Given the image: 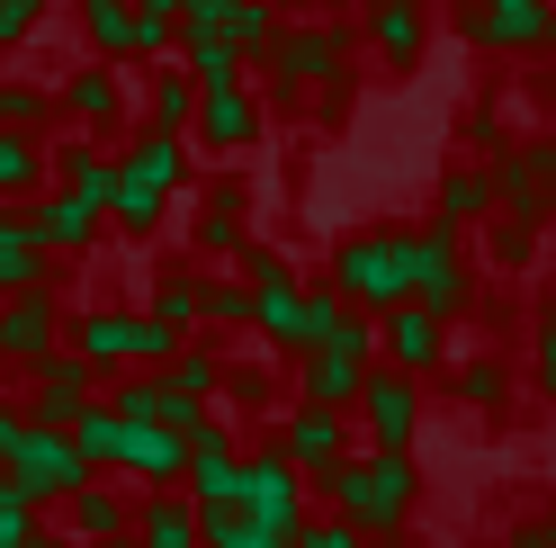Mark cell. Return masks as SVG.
Returning a JSON list of instances; mask_svg holds the SVG:
<instances>
[{
	"instance_id": "obj_37",
	"label": "cell",
	"mask_w": 556,
	"mask_h": 548,
	"mask_svg": "<svg viewBox=\"0 0 556 548\" xmlns=\"http://www.w3.org/2000/svg\"><path fill=\"white\" fill-rule=\"evenodd\" d=\"M162 404H170V387H162V369H153V378H126V387H117L109 414H117V423H162Z\"/></svg>"
},
{
	"instance_id": "obj_22",
	"label": "cell",
	"mask_w": 556,
	"mask_h": 548,
	"mask_svg": "<svg viewBox=\"0 0 556 548\" xmlns=\"http://www.w3.org/2000/svg\"><path fill=\"white\" fill-rule=\"evenodd\" d=\"M368 46L395 63H422V0H368Z\"/></svg>"
},
{
	"instance_id": "obj_57",
	"label": "cell",
	"mask_w": 556,
	"mask_h": 548,
	"mask_svg": "<svg viewBox=\"0 0 556 548\" xmlns=\"http://www.w3.org/2000/svg\"><path fill=\"white\" fill-rule=\"evenodd\" d=\"M547 46H556V0H547Z\"/></svg>"
},
{
	"instance_id": "obj_47",
	"label": "cell",
	"mask_w": 556,
	"mask_h": 548,
	"mask_svg": "<svg viewBox=\"0 0 556 548\" xmlns=\"http://www.w3.org/2000/svg\"><path fill=\"white\" fill-rule=\"evenodd\" d=\"M261 279H288V261L261 252V244H242V288H261Z\"/></svg>"
},
{
	"instance_id": "obj_49",
	"label": "cell",
	"mask_w": 556,
	"mask_h": 548,
	"mask_svg": "<svg viewBox=\"0 0 556 548\" xmlns=\"http://www.w3.org/2000/svg\"><path fill=\"white\" fill-rule=\"evenodd\" d=\"M233 0H180V27H225Z\"/></svg>"
},
{
	"instance_id": "obj_32",
	"label": "cell",
	"mask_w": 556,
	"mask_h": 548,
	"mask_svg": "<svg viewBox=\"0 0 556 548\" xmlns=\"http://www.w3.org/2000/svg\"><path fill=\"white\" fill-rule=\"evenodd\" d=\"M144 315H162L170 333H189V324H206V279H189V270H170V279L153 288V306Z\"/></svg>"
},
{
	"instance_id": "obj_1",
	"label": "cell",
	"mask_w": 556,
	"mask_h": 548,
	"mask_svg": "<svg viewBox=\"0 0 556 548\" xmlns=\"http://www.w3.org/2000/svg\"><path fill=\"white\" fill-rule=\"evenodd\" d=\"M324 495L341 503V522L351 531H395L413 522V503H422V476H413V450H368V459H332L324 468Z\"/></svg>"
},
{
	"instance_id": "obj_12",
	"label": "cell",
	"mask_w": 556,
	"mask_h": 548,
	"mask_svg": "<svg viewBox=\"0 0 556 548\" xmlns=\"http://www.w3.org/2000/svg\"><path fill=\"white\" fill-rule=\"evenodd\" d=\"M278 459H288L296 476H324L332 459H351V423L341 414H324V404H296L288 423H278V440H269Z\"/></svg>"
},
{
	"instance_id": "obj_54",
	"label": "cell",
	"mask_w": 556,
	"mask_h": 548,
	"mask_svg": "<svg viewBox=\"0 0 556 548\" xmlns=\"http://www.w3.org/2000/svg\"><path fill=\"white\" fill-rule=\"evenodd\" d=\"M539 333H547V341H556V288H547V306H539Z\"/></svg>"
},
{
	"instance_id": "obj_45",
	"label": "cell",
	"mask_w": 556,
	"mask_h": 548,
	"mask_svg": "<svg viewBox=\"0 0 556 548\" xmlns=\"http://www.w3.org/2000/svg\"><path fill=\"white\" fill-rule=\"evenodd\" d=\"M170 46H180V18H135V46H126V54H144V63H162Z\"/></svg>"
},
{
	"instance_id": "obj_35",
	"label": "cell",
	"mask_w": 556,
	"mask_h": 548,
	"mask_svg": "<svg viewBox=\"0 0 556 548\" xmlns=\"http://www.w3.org/2000/svg\"><path fill=\"white\" fill-rule=\"evenodd\" d=\"M144 109H153V126H162V135H189V109H198V82H189V73H153V90H144Z\"/></svg>"
},
{
	"instance_id": "obj_23",
	"label": "cell",
	"mask_w": 556,
	"mask_h": 548,
	"mask_svg": "<svg viewBox=\"0 0 556 548\" xmlns=\"http://www.w3.org/2000/svg\"><path fill=\"white\" fill-rule=\"evenodd\" d=\"M63 503H73V539H81V548H90V539H126V531H135V503H126L117 486H90V476H81V486L63 495Z\"/></svg>"
},
{
	"instance_id": "obj_58",
	"label": "cell",
	"mask_w": 556,
	"mask_h": 548,
	"mask_svg": "<svg viewBox=\"0 0 556 548\" xmlns=\"http://www.w3.org/2000/svg\"><path fill=\"white\" fill-rule=\"evenodd\" d=\"M90 548H135V539H90Z\"/></svg>"
},
{
	"instance_id": "obj_11",
	"label": "cell",
	"mask_w": 556,
	"mask_h": 548,
	"mask_svg": "<svg viewBox=\"0 0 556 548\" xmlns=\"http://www.w3.org/2000/svg\"><path fill=\"white\" fill-rule=\"evenodd\" d=\"M377 351H387L395 369H404V378H422V369H440L448 360V324L431 315V306H387V315H377Z\"/></svg>"
},
{
	"instance_id": "obj_38",
	"label": "cell",
	"mask_w": 556,
	"mask_h": 548,
	"mask_svg": "<svg viewBox=\"0 0 556 548\" xmlns=\"http://www.w3.org/2000/svg\"><path fill=\"white\" fill-rule=\"evenodd\" d=\"M37 145H27V135L18 126H0V198H10V189H27V180H37Z\"/></svg>"
},
{
	"instance_id": "obj_28",
	"label": "cell",
	"mask_w": 556,
	"mask_h": 548,
	"mask_svg": "<svg viewBox=\"0 0 556 548\" xmlns=\"http://www.w3.org/2000/svg\"><path fill=\"white\" fill-rule=\"evenodd\" d=\"M180 54H189V82H242V46L225 37V27H180Z\"/></svg>"
},
{
	"instance_id": "obj_7",
	"label": "cell",
	"mask_w": 556,
	"mask_h": 548,
	"mask_svg": "<svg viewBox=\"0 0 556 548\" xmlns=\"http://www.w3.org/2000/svg\"><path fill=\"white\" fill-rule=\"evenodd\" d=\"M341 54H351V37L341 27H278V46H269V73H278V90H332L341 82Z\"/></svg>"
},
{
	"instance_id": "obj_34",
	"label": "cell",
	"mask_w": 556,
	"mask_h": 548,
	"mask_svg": "<svg viewBox=\"0 0 556 548\" xmlns=\"http://www.w3.org/2000/svg\"><path fill=\"white\" fill-rule=\"evenodd\" d=\"M278 27H288V18H278V0H233L225 37L242 46V63H252V54H269V46H278Z\"/></svg>"
},
{
	"instance_id": "obj_56",
	"label": "cell",
	"mask_w": 556,
	"mask_h": 548,
	"mask_svg": "<svg viewBox=\"0 0 556 548\" xmlns=\"http://www.w3.org/2000/svg\"><path fill=\"white\" fill-rule=\"evenodd\" d=\"M511 548H539V531H511Z\"/></svg>"
},
{
	"instance_id": "obj_55",
	"label": "cell",
	"mask_w": 556,
	"mask_h": 548,
	"mask_svg": "<svg viewBox=\"0 0 556 548\" xmlns=\"http://www.w3.org/2000/svg\"><path fill=\"white\" fill-rule=\"evenodd\" d=\"M530 531H539V548H556V512H547V522H530Z\"/></svg>"
},
{
	"instance_id": "obj_3",
	"label": "cell",
	"mask_w": 556,
	"mask_h": 548,
	"mask_svg": "<svg viewBox=\"0 0 556 548\" xmlns=\"http://www.w3.org/2000/svg\"><path fill=\"white\" fill-rule=\"evenodd\" d=\"M332 288L368 306V315H387V306L413 297V270H404V225H377V234H351V244L332 252Z\"/></svg>"
},
{
	"instance_id": "obj_19",
	"label": "cell",
	"mask_w": 556,
	"mask_h": 548,
	"mask_svg": "<svg viewBox=\"0 0 556 548\" xmlns=\"http://www.w3.org/2000/svg\"><path fill=\"white\" fill-rule=\"evenodd\" d=\"M135 548H198V503L180 486H153V495H135Z\"/></svg>"
},
{
	"instance_id": "obj_21",
	"label": "cell",
	"mask_w": 556,
	"mask_h": 548,
	"mask_svg": "<svg viewBox=\"0 0 556 548\" xmlns=\"http://www.w3.org/2000/svg\"><path fill=\"white\" fill-rule=\"evenodd\" d=\"M467 46H547V0H484L467 18Z\"/></svg>"
},
{
	"instance_id": "obj_13",
	"label": "cell",
	"mask_w": 556,
	"mask_h": 548,
	"mask_svg": "<svg viewBox=\"0 0 556 548\" xmlns=\"http://www.w3.org/2000/svg\"><path fill=\"white\" fill-rule=\"evenodd\" d=\"M90 378H99V369L73 351V341H54V351L37 360V396H27V423H54V432H63V423H73L81 404H90Z\"/></svg>"
},
{
	"instance_id": "obj_48",
	"label": "cell",
	"mask_w": 556,
	"mask_h": 548,
	"mask_svg": "<svg viewBox=\"0 0 556 548\" xmlns=\"http://www.w3.org/2000/svg\"><path fill=\"white\" fill-rule=\"evenodd\" d=\"M458 387H467V404H503V369H494V360H484V369H467V378H458Z\"/></svg>"
},
{
	"instance_id": "obj_25",
	"label": "cell",
	"mask_w": 556,
	"mask_h": 548,
	"mask_svg": "<svg viewBox=\"0 0 556 548\" xmlns=\"http://www.w3.org/2000/svg\"><path fill=\"white\" fill-rule=\"evenodd\" d=\"M162 387L189 396V404H216L225 396V351H206V341H180V351L162 360Z\"/></svg>"
},
{
	"instance_id": "obj_46",
	"label": "cell",
	"mask_w": 556,
	"mask_h": 548,
	"mask_svg": "<svg viewBox=\"0 0 556 548\" xmlns=\"http://www.w3.org/2000/svg\"><path fill=\"white\" fill-rule=\"evenodd\" d=\"M37 10H46V0H0V46H18L27 27H37Z\"/></svg>"
},
{
	"instance_id": "obj_26",
	"label": "cell",
	"mask_w": 556,
	"mask_h": 548,
	"mask_svg": "<svg viewBox=\"0 0 556 548\" xmlns=\"http://www.w3.org/2000/svg\"><path fill=\"white\" fill-rule=\"evenodd\" d=\"M46 288V244L27 234V216H0V297Z\"/></svg>"
},
{
	"instance_id": "obj_42",
	"label": "cell",
	"mask_w": 556,
	"mask_h": 548,
	"mask_svg": "<svg viewBox=\"0 0 556 548\" xmlns=\"http://www.w3.org/2000/svg\"><path fill=\"white\" fill-rule=\"evenodd\" d=\"M288 548H368V531H351V522H296Z\"/></svg>"
},
{
	"instance_id": "obj_14",
	"label": "cell",
	"mask_w": 556,
	"mask_h": 548,
	"mask_svg": "<svg viewBox=\"0 0 556 548\" xmlns=\"http://www.w3.org/2000/svg\"><path fill=\"white\" fill-rule=\"evenodd\" d=\"M189 135H198V145H216V153L261 145V109H252V90H242V82H206V90H198V109H189Z\"/></svg>"
},
{
	"instance_id": "obj_44",
	"label": "cell",
	"mask_w": 556,
	"mask_h": 548,
	"mask_svg": "<svg viewBox=\"0 0 556 548\" xmlns=\"http://www.w3.org/2000/svg\"><path fill=\"white\" fill-rule=\"evenodd\" d=\"M27 531H37V503L0 486V548H27Z\"/></svg>"
},
{
	"instance_id": "obj_31",
	"label": "cell",
	"mask_w": 556,
	"mask_h": 548,
	"mask_svg": "<svg viewBox=\"0 0 556 548\" xmlns=\"http://www.w3.org/2000/svg\"><path fill=\"white\" fill-rule=\"evenodd\" d=\"M63 440H73L81 468H117V414H109V404H81V414L63 423Z\"/></svg>"
},
{
	"instance_id": "obj_43",
	"label": "cell",
	"mask_w": 556,
	"mask_h": 548,
	"mask_svg": "<svg viewBox=\"0 0 556 548\" xmlns=\"http://www.w3.org/2000/svg\"><path fill=\"white\" fill-rule=\"evenodd\" d=\"M198 234H206V244H216V252H233V244H242V198L225 189L216 208H206V225H198Z\"/></svg>"
},
{
	"instance_id": "obj_8",
	"label": "cell",
	"mask_w": 556,
	"mask_h": 548,
	"mask_svg": "<svg viewBox=\"0 0 556 548\" xmlns=\"http://www.w3.org/2000/svg\"><path fill=\"white\" fill-rule=\"evenodd\" d=\"M233 486H242V450L225 440V423H198L180 440V495L198 512H216V503H233Z\"/></svg>"
},
{
	"instance_id": "obj_2",
	"label": "cell",
	"mask_w": 556,
	"mask_h": 548,
	"mask_svg": "<svg viewBox=\"0 0 556 548\" xmlns=\"http://www.w3.org/2000/svg\"><path fill=\"white\" fill-rule=\"evenodd\" d=\"M180 171H189V145L180 135H135V145L117 153V180H109V216L117 225H135V234H153L162 225V208L180 198Z\"/></svg>"
},
{
	"instance_id": "obj_33",
	"label": "cell",
	"mask_w": 556,
	"mask_h": 548,
	"mask_svg": "<svg viewBox=\"0 0 556 548\" xmlns=\"http://www.w3.org/2000/svg\"><path fill=\"white\" fill-rule=\"evenodd\" d=\"M476 216H494V180L484 171H448L440 180V225H476Z\"/></svg>"
},
{
	"instance_id": "obj_27",
	"label": "cell",
	"mask_w": 556,
	"mask_h": 548,
	"mask_svg": "<svg viewBox=\"0 0 556 548\" xmlns=\"http://www.w3.org/2000/svg\"><path fill=\"white\" fill-rule=\"evenodd\" d=\"M351 315H359V306H351V297H341L332 279H324L315 297H305V288H296V341H288V351H324V341H332L341 324H351Z\"/></svg>"
},
{
	"instance_id": "obj_39",
	"label": "cell",
	"mask_w": 556,
	"mask_h": 548,
	"mask_svg": "<svg viewBox=\"0 0 556 548\" xmlns=\"http://www.w3.org/2000/svg\"><path fill=\"white\" fill-rule=\"evenodd\" d=\"M46 117H54V99H46V90L0 82V126H18V135H27V126H46Z\"/></svg>"
},
{
	"instance_id": "obj_36",
	"label": "cell",
	"mask_w": 556,
	"mask_h": 548,
	"mask_svg": "<svg viewBox=\"0 0 556 548\" xmlns=\"http://www.w3.org/2000/svg\"><path fill=\"white\" fill-rule=\"evenodd\" d=\"M252 324H261L269 341H296V288H288V279H261V288H252Z\"/></svg>"
},
{
	"instance_id": "obj_4",
	"label": "cell",
	"mask_w": 556,
	"mask_h": 548,
	"mask_svg": "<svg viewBox=\"0 0 556 548\" xmlns=\"http://www.w3.org/2000/svg\"><path fill=\"white\" fill-rule=\"evenodd\" d=\"M189 333H170L162 315H126V306H90L81 333H73V351L90 369H162L170 351H180Z\"/></svg>"
},
{
	"instance_id": "obj_41",
	"label": "cell",
	"mask_w": 556,
	"mask_h": 548,
	"mask_svg": "<svg viewBox=\"0 0 556 548\" xmlns=\"http://www.w3.org/2000/svg\"><path fill=\"white\" fill-rule=\"evenodd\" d=\"M530 252H539V225L530 216H494V261L511 270V261H530Z\"/></svg>"
},
{
	"instance_id": "obj_17",
	"label": "cell",
	"mask_w": 556,
	"mask_h": 548,
	"mask_svg": "<svg viewBox=\"0 0 556 548\" xmlns=\"http://www.w3.org/2000/svg\"><path fill=\"white\" fill-rule=\"evenodd\" d=\"M494 198H511V216H556V145H530V153H503L494 171Z\"/></svg>"
},
{
	"instance_id": "obj_30",
	"label": "cell",
	"mask_w": 556,
	"mask_h": 548,
	"mask_svg": "<svg viewBox=\"0 0 556 548\" xmlns=\"http://www.w3.org/2000/svg\"><path fill=\"white\" fill-rule=\"evenodd\" d=\"M81 37H90L99 63H117L135 46V0H81Z\"/></svg>"
},
{
	"instance_id": "obj_10",
	"label": "cell",
	"mask_w": 556,
	"mask_h": 548,
	"mask_svg": "<svg viewBox=\"0 0 556 548\" xmlns=\"http://www.w3.org/2000/svg\"><path fill=\"white\" fill-rule=\"evenodd\" d=\"M233 512H252V522H269V531H296V522H305V486H296V468L278 459V450H261V459H242V486H233Z\"/></svg>"
},
{
	"instance_id": "obj_51",
	"label": "cell",
	"mask_w": 556,
	"mask_h": 548,
	"mask_svg": "<svg viewBox=\"0 0 556 548\" xmlns=\"http://www.w3.org/2000/svg\"><path fill=\"white\" fill-rule=\"evenodd\" d=\"M539 387L556 396V341H547V333H539Z\"/></svg>"
},
{
	"instance_id": "obj_15",
	"label": "cell",
	"mask_w": 556,
	"mask_h": 548,
	"mask_svg": "<svg viewBox=\"0 0 556 548\" xmlns=\"http://www.w3.org/2000/svg\"><path fill=\"white\" fill-rule=\"evenodd\" d=\"M377 360H359V351H296V404H324V414H351L359 404V378H368Z\"/></svg>"
},
{
	"instance_id": "obj_52",
	"label": "cell",
	"mask_w": 556,
	"mask_h": 548,
	"mask_svg": "<svg viewBox=\"0 0 556 548\" xmlns=\"http://www.w3.org/2000/svg\"><path fill=\"white\" fill-rule=\"evenodd\" d=\"M27 548H81V539H73V531H46V522H37V531H27Z\"/></svg>"
},
{
	"instance_id": "obj_50",
	"label": "cell",
	"mask_w": 556,
	"mask_h": 548,
	"mask_svg": "<svg viewBox=\"0 0 556 548\" xmlns=\"http://www.w3.org/2000/svg\"><path fill=\"white\" fill-rule=\"evenodd\" d=\"M18 432H27V414H18V404H0V459L18 450Z\"/></svg>"
},
{
	"instance_id": "obj_9",
	"label": "cell",
	"mask_w": 556,
	"mask_h": 548,
	"mask_svg": "<svg viewBox=\"0 0 556 548\" xmlns=\"http://www.w3.org/2000/svg\"><path fill=\"white\" fill-rule=\"evenodd\" d=\"M351 414H368V450H413V432H422V396H413L404 369H368Z\"/></svg>"
},
{
	"instance_id": "obj_5",
	"label": "cell",
	"mask_w": 556,
	"mask_h": 548,
	"mask_svg": "<svg viewBox=\"0 0 556 548\" xmlns=\"http://www.w3.org/2000/svg\"><path fill=\"white\" fill-rule=\"evenodd\" d=\"M404 270H413V306H431L448 324L467 306V252H458V225H404Z\"/></svg>"
},
{
	"instance_id": "obj_20",
	"label": "cell",
	"mask_w": 556,
	"mask_h": 548,
	"mask_svg": "<svg viewBox=\"0 0 556 548\" xmlns=\"http://www.w3.org/2000/svg\"><path fill=\"white\" fill-rule=\"evenodd\" d=\"M117 468L144 476V495H153V486H180V432H162V423H117Z\"/></svg>"
},
{
	"instance_id": "obj_29",
	"label": "cell",
	"mask_w": 556,
	"mask_h": 548,
	"mask_svg": "<svg viewBox=\"0 0 556 548\" xmlns=\"http://www.w3.org/2000/svg\"><path fill=\"white\" fill-rule=\"evenodd\" d=\"M198 548H288V531H269V522H252V512L216 503V512H198Z\"/></svg>"
},
{
	"instance_id": "obj_16",
	"label": "cell",
	"mask_w": 556,
	"mask_h": 548,
	"mask_svg": "<svg viewBox=\"0 0 556 548\" xmlns=\"http://www.w3.org/2000/svg\"><path fill=\"white\" fill-rule=\"evenodd\" d=\"M54 341H63V306H54L46 288H18L10 306H0V360H27V369H37Z\"/></svg>"
},
{
	"instance_id": "obj_40",
	"label": "cell",
	"mask_w": 556,
	"mask_h": 548,
	"mask_svg": "<svg viewBox=\"0 0 556 548\" xmlns=\"http://www.w3.org/2000/svg\"><path fill=\"white\" fill-rule=\"evenodd\" d=\"M206 324H216V333L252 324V288H242V279H206Z\"/></svg>"
},
{
	"instance_id": "obj_53",
	"label": "cell",
	"mask_w": 556,
	"mask_h": 548,
	"mask_svg": "<svg viewBox=\"0 0 556 548\" xmlns=\"http://www.w3.org/2000/svg\"><path fill=\"white\" fill-rule=\"evenodd\" d=\"M135 18H180V0H135Z\"/></svg>"
},
{
	"instance_id": "obj_24",
	"label": "cell",
	"mask_w": 556,
	"mask_h": 548,
	"mask_svg": "<svg viewBox=\"0 0 556 548\" xmlns=\"http://www.w3.org/2000/svg\"><path fill=\"white\" fill-rule=\"evenodd\" d=\"M63 109H73L81 126H117V109H126V90H117V63H81L73 82H63Z\"/></svg>"
},
{
	"instance_id": "obj_18",
	"label": "cell",
	"mask_w": 556,
	"mask_h": 548,
	"mask_svg": "<svg viewBox=\"0 0 556 548\" xmlns=\"http://www.w3.org/2000/svg\"><path fill=\"white\" fill-rule=\"evenodd\" d=\"M99 225H109V208L99 198H73V189H54L37 216H27V234H37L46 252H90L99 244Z\"/></svg>"
},
{
	"instance_id": "obj_6",
	"label": "cell",
	"mask_w": 556,
	"mask_h": 548,
	"mask_svg": "<svg viewBox=\"0 0 556 548\" xmlns=\"http://www.w3.org/2000/svg\"><path fill=\"white\" fill-rule=\"evenodd\" d=\"M81 476H90V468L73 459V440H63L54 423H27V432H18V450L0 459V486H10V495H27L37 512H46V503H63V495L81 486Z\"/></svg>"
}]
</instances>
